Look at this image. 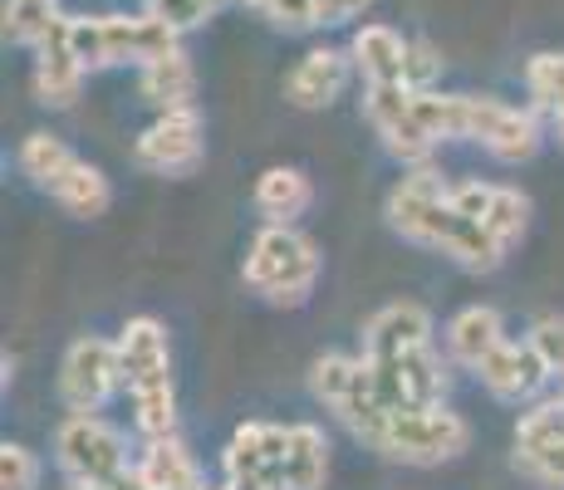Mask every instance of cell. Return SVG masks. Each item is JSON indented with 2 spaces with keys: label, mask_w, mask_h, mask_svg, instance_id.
<instances>
[{
  "label": "cell",
  "mask_w": 564,
  "mask_h": 490,
  "mask_svg": "<svg viewBox=\"0 0 564 490\" xmlns=\"http://www.w3.org/2000/svg\"><path fill=\"white\" fill-rule=\"evenodd\" d=\"M182 30L172 25V20L153 15V10H143V15H74L69 20V45L79 54L84 69H113V64H153L162 54L182 50L177 45Z\"/></svg>",
  "instance_id": "6da1fadb"
},
{
  "label": "cell",
  "mask_w": 564,
  "mask_h": 490,
  "mask_svg": "<svg viewBox=\"0 0 564 490\" xmlns=\"http://www.w3.org/2000/svg\"><path fill=\"white\" fill-rule=\"evenodd\" d=\"M241 275L265 304H275V309H300L314 294V285H319V246H314L310 236H300L295 226L270 221L265 231H256Z\"/></svg>",
  "instance_id": "7a4b0ae2"
},
{
  "label": "cell",
  "mask_w": 564,
  "mask_h": 490,
  "mask_svg": "<svg viewBox=\"0 0 564 490\" xmlns=\"http://www.w3.org/2000/svg\"><path fill=\"white\" fill-rule=\"evenodd\" d=\"M54 451L69 481H94L113 490H143L133 461H128V442L118 427H108L99 412H69L54 432Z\"/></svg>",
  "instance_id": "3957f363"
},
{
  "label": "cell",
  "mask_w": 564,
  "mask_h": 490,
  "mask_svg": "<svg viewBox=\"0 0 564 490\" xmlns=\"http://www.w3.org/2000/svg\"><path fill=\"white\" fill-rule=\"evenodd\" d=\"M471 446V427L466 417L447 407H408L393 412L378 437L373 451L388 456V461H403V466H442L452 456H462Z\"/></svg>",
  "instance_id": "277c9868"
},
{
  "label": "cell",
  "mask_w": 564,
  "mask_h": 490,
  "mask_svg": "<svg viewBox=\"0 0 564 490\" xmlns=\"http://www.w3.org/2000/svg\"><path fill=\"white\" fill-rule=\"evenodd\" d=\"M452 221H457V211H452V187L442 182V172L432 167V162L408 167L403 182L388 192V226L412 246L442 250L452 236Z\"/></svg>",
  "instance_id": "5b68a950"
},
{
  "label": "cell",
  "mask_w": 564,
  "mask_h": 490,
  "mask_svg": "<svg viewBox=\"0 0 564 490\" xmlns=\"http://www.w3.org/2000/svg\"><path fill=\"white\" fill-rule=\"evenodd\" d=\"M128 383L123 373V353H118V339H104V334H84V339L69 344L59 368V392L74 412H99L118 388Z\"/></svg>",
  "instance_id": "8992f818"
},
{
  "label": "cell",
  "mask_w": 564,
  "mask_h": 490,
  "mask_svg": "<svg viewBox=\"0 0 564 490\" xmlns=\"http://www.w3.org/2000/svg\"><path fill=\"white\" fill-rule=\"evenodd\" d=\"M202 152H206V128H202L197 104H192V108H167V113H158L153 123L138 133L133 162L143 172L182 177V172H192L202 162Z\"/></svg>",
  "instance_id": "52a82bcc"
},
{
  "label": "cell",
  "mask_w": 564,
  "mask_h": 490,
  "mask_svg": "<svg viewBox=\"0 0 564 490\" xmlns=\"http://www.w3.org/2000/svg\"><path fill=\"white\" fill-rule=\"evenodd\" d=\"M364 113L373 123V133L383 138V148L393 152L403 167H422L437 148V138L422 128L417 108H412V89L408 84H368L364 94Z\"/></svg>",
  "instance_id": "ba28073f"
},
{
  "label": "cell",
  "mask_w": 564,
  "mask_h": 490,
  "mask_svg": "<svg viewBox=\"0 0 564 490\" xmlns=\"http://www.w3.org/2000/svg\"><path fill=\"white\" fill-rule=\"evenodd\" d=\"M516 466L530 481L564 490V402H535L516 422Z\"/></svg>",
  "instance_id": "9c48e42d"
},
{
  "label": "cell",
  "mask_w": 564,
  "mask_h": 490,
  "mask_svg": "<svg viewBox=\"0 0 564 490\" xmlns=\"http://www.w3.org/2000/svg\"><path fill=\"white\" fill-rule=\"evenodd\" d=\"M466 138L481 143L496 162H530L540 148V128L535 113H520V108L501 104V98H476L466 108Z\"/></svg>",
  "instance_id": "30bf717a"
},
{
  "label": "cell",
  "mask_w": 564,
  "mask_h": 490,
  "mask_svg": "<svg viewBox=\"0 0 564 490\" xmlns=\"http://www.w3.org/2000/svg\"><path fill=\"white\" fill-rule=\"evenodd\" d=\"M285 446H290V427L241 422L221 451L226 481H265V486L285 490Z\"/></svg>",
  "instance_id": "8fae6325"
},
{
  "label": "cell",
  "mask_w": 564,
  "mask_h": 490,
  "mask_svg": "<svg viewBox=\"0 0 564 490\" xmlns=\"http://www.w3.org/2000/svg\"><path fill=\"white\" fill-rule=\"evenodd\" d=\"M40 64H35V94H40V104H50V108H69L74 98H79L84 89V64H79V54H74L69 45V15H59L54 20V30L45 40H40Z\"/></svg>",
  "instance_id": "7c38bea8"
},
{
  "label": "cell",
  "mask_w": 564,
  "mask_h": 490,
  "mask_svg": "<svg viewBox=\"0 0 564 490\" xmlns=\"http://www.w3.org/2000/svg\"><path fill=\"white\" fill-rule=\"evenodd\" d=\"M476 378H481V388L491 392V398H501V402H525V398H535V388L550 378V368H545V358L530 348V339H525V344H511V339H506L491 358H481Z\"/></svg>",
  "instance_id": "4fadbf2b"
},
{
  "label": "cell",
  "mask_w": 564,
  "mask_h": 490,
  "mask_svg": "<svg viewBox=\"0 0 564 490\" xmlns=\"http://www.w3.org/2000/svg\"><path fill=\"white\" fill-rule=\"evenodd\" d=\"M417 344H432V314L412 300L388 304L364 324V358H398Z\"/></svg>",
  "instance_id": "5bb4252c"
},
{
  "label": "cell",
  "mask_w": 564,
  "mask_h": 490,
  "mask_svg": "<svg viewBox=\"0 0 564 490\" xmlns=\"http://www.w3.org/2000/svg\"><path fill=\"white\" fill-rule=\"evenodd\" d=\"M349 54L339 50H310L295 69L285 74V98L295 108H329L349 84Z\"/></svg>",
  "instance_id": "9a60e30c"
},
{
  "label": "cell",
  "mask_w": 564,
  "mask_h": 490,
  "mask_svg": "<svg viewBox=\"0 0 564 490\" xmlns=\"http://www.w3.org/2000/svg\"><path fill=\"white\" fill-rule=\"evenodd\" d=\"M118 353H123V373L128 388L143 383H162L172 378V348H167V329L158 319H128L123 334H118Z\"/></svg>",
  "instance_id": "2e32d148"
},
{
  "label": "cell",
  "mask_w": 564,
  "mask_h": 490,
  "mask_svg": "<svg viewBox=\"0 0 564 490\" xmlns=\"http://www.w3.org/2000/svg\"><path fill=\"white\" fill-rule=\"evenodd\" d=\"M143 442H148L143 456L133 461L143 490H206L197 461H192V451L177 442V432H172V437H143Z\"/></svg>",
  "instance_id": "e0dca14e"
},
{
  "label": "cell",
  "mask_w": 564,
  "mask_h": 490,
  "mask_svg": "<svg viewBox=\"0 0 564 490\" xmlns=\"http://www.w3.org/2000/svg\"><path fill=\"white\" fill-rule=\"evenodd\" d=\"M506 344V319L491 309V304H466L457 319L447 324V353L452 363L462 368H481V358H491L496 348Z\"/></svg>",
  "instance_id": "ac0fdd59"
},
{
  "label": "cell",
  "mask_w": 564,
  "mask_h": 490,
  "mask_svg": "<svg viewBox=\"0 0 564 490\" xmlns=\"http://www.w3.org/2000/svg\"><path fill=\"white\" fill-rule=\"evenodd\" d=\"M349 59L364 74V84H403L408 69V40L393 25H364L349 40Z\"/></svg>",
  "instance_id": "d6986e66"
},
{
  "label": "cell",
  "mask_w": 564,
  "mask_h": 490,
  "mask_svg": "<svg viewBox=\"0 0 564 490\" xmlns=\"http://www.w3.org/2000/svg\"><path fill=\"white\" fill-rule=\"evenodd\" d=\"M138 94H143V104H153L158 113H167V108H192V98H197V69H192V59L182 50H172V54H162V59L143 64Z\"/></svg>",
  "instance_id": "ffe728a7"
},
{
  "label": "cell",
  "mask_w": 564,
  "mask_h": 490,
  "mask_svg": "<svg viewBox=\"0 0 564 490\" xmlns=\"http://www.w3.org/2000/svg\"><path fill=\"white\" fill-rule=\"evenodd\" d=\"M314 202V187L310 177L300 167H265L256 182V211L265 216V221H295V216H305V206Z\"/></svg>",
  "instance_id": "44dd1931"
},
{
  "label": "cell",
  "mask_w": 564,
  "mask_h": 490,
  "mask_svg": "<svg viewBox=\"0 0 564 490\" xmlns=\"http://www.w3.org/2000/svg\"><path fill=\"white\" fill-rule=\"evenodd\" d=\"M329 481V442L314 422H295L285 446V490H319Z\"/></svg>",
  "instance_id": "7402d4cb"
},
{
  "label": "cell",
  "mask_w": 564,
  "mask_h": 490,
  "mask_svg": "<svg viewBox=\"0 0 564 490\" xmlns=\"http://www.w3.org/2000/svg\"><path fill=\"white\" fill-rule=\"evenodd\" d=\"M50 196L64 206L69 216H84V221H94V216L108 211V202H113V187H108V177L94 162L74 157L69 167H64V177L50 187Z\"/></svg>",
  "instance_id": "603a6c76"
},
{
  "label": "cell",
  "mask_w": 564,
  "mask_h": 490,
  "mask_svg": "<svg viewBox=\"0 0 564 490\" xmlns=\"http://www.w3.org/2000/svg\"><path fill=\"white\" fill-rule=\"evenodd\" d=\"M128 398H133V422L143 437H172L177 432V388H172V378L128 388Z\"/></svg>",
  "instance_id": "cb8c5ba5"
},
{
  "label": "cell",
  "mask_w": 564,
  "mask_h": 490,
  "mask_svg": "<svg viewBox=\"0 0 564 490\" xmlns=\"http://www.w3.org/2000/svg\"><path fill=\"white\" fill-rule=\"evenodd\" d=\"M69 162H74V152L64 148V138H54V133H30L25 143H20V167H25V177L45 192L64 177Z\"/></svg>",
  "instance_id": "d4e9b609"
},
{
  "label": "cell",
  "mask_w": 564,
  "mask_h": 490,
  "mask_svg": "<svg viewBox=\"0 0 564 490\" xmlns=\"http://www.w3.org/2000/svg\"><path fill=\"white\" fill-rule=\"evenodd\" d=\"M486 231L496 236L506 250H511L520 236H525V226H530V196L520 192V187H496L491 192V206H486Z\"/></svg>",
  "instance_id": "484cf974"
},
{
  "label": "cell",
  "mask_w": 564,
  "mask_h": 490,
  "mask_svg": "<svg viewBox=\"0 0 564 490\" xmlns=\"http://www.w3.org/2000/svg\"><path fill=\"white\" fill-rule=\"evenodd\" d=\"M59 6L54 0H6V40L10 45H40L54 30Z\"/></svg>",
  "instance_id": "4316f807"
},
{
  "label": "cell",
  "mask_w": 564,
  "mask_h": 490,
  "mask_svg": "<svg viewBox=\"0 0 564 490\" xmlns=\"http://www.w3.org/2000/svg\"><path fill=\"white\" fill-rule=\"evenodd\" d=\"M525 84L540 113H550V123L564 118V54H535L525 64Z\"/></svg>",
  "instance_id": "83f0119b"
},
{
  "label": "cell",
  "mask_w": 564,
  "mask_h": 490,
  "mask_svg": "<svg viewBox=\"0 0 564 490\" xmlns=\"http://www.w3.org/2000/svg\"><path fill=\"white\" fill-rule=\"evenodd\" d=\"M40 476H45V466H40V456L30 446L20 442L0 446V490H40Z\"/></svg>",
  "instance_id": "f1b7e54d"
},
{
  "label": "cell",
  "mask_w": 564,
  "mask_h": 490,
  "mask_svg": "<svg viewBox=\"0 0 564 490\" xmlns=\"http://www.w3.org/2000/svg\"><path fill=\"white\" fill-rule=\"evenodd\" d=\"M525 339H530V348H535L540 358H545L550 378H564V319H560V314H545V319H535Z\"/></svg>",
  "instance_id": "f546056e"
},
{
  "label": "cell",
  "mask_w": 564,
  "mask_h": 490,
  "mask_svg": "<svg viewBox=\"0 0 564 490\" xmlns=\"http://www.w3.org/2000/svg\"><path fill=\"white\" fill-rule=\"evenodd\" d=\"M442 50L432 40H408V69H403V84L408 89H432L442 79Z\"/></svg>",
  "instance_id": "4dcf8cb0"
},
{
  "label": "cell",
  "mask_w": 564,
  "mask_h": 490,
  "mask_svg": "<svg viewBox=\"0 0 564 490\" xmlns=\"http://www.w3.org/2000/svg\"><path fill=\"white\" fill-rule=\"evenodd\" d=\"M153 15L162 20H172L177 30H192V25H202L206 15H216V10L226 6V0H143Z\"/></svg>",
  "instance_id": "1f68e13d"
},
{
  "label": "cell",
  "mask_w": 564,
  "mask_h": 490,
  "mask_svg": "<svg viewBox=\"0 0 564 490\" xmlns=\"http://www.w3.org/2000/svg\"><path fill=\"white\" fill-rule=\"evenodd\" d=\"M491 192L496 187H486V182H457V187H452V206H457L462 216H471V221H481L486 206H491Z\"/></svg>",
  "instance_id": "d6a6232c"
},
{
  "label": "cell",
  "mask_w": 564,
  "mask_h": 490,
  "mask_svg": "<svg viewBox=\"0 0 564 490\" xmlns=\"http://www.w3.org/2000/svg\"><path fill=\"white\" fill-rule=\"evenodd\" d=\"M69 490H113V486H94V481H74Z\"/></svg>",
  "instance_id": "836d02e7"
},
{
  "label": "cell",
  "mask_w": 564,
  "mask_h": 490,
  "mask_svg": "<svg viewBox=\"0 0 564 490\" xmlns=\"http://www.w3.org/2000/svg\"><path fill=\"white\" fill-rule=\"evenodd\" d=\"M550 128H555V143L564 148V118H555V123H550Z\"/></svg>",
  "instance_id": "e575fe53"
},
{
  "label": "cell",
  "mask_w": 564,
  "mask_h": 490,
  "mask_svg": "<svg viewBox=\"0 0 564 490\" xmlns=\"http://www.w3.org/2000/svg\"><path fill=\"white\" fill-rule=\"evenodd\" d=\"M560 402H564V378H560Z\"/></svg>",
  "instance_id": "d590c367"
},
{
  "label": "cell",
  "mask_w": 564,
  "mask_h": 490,
  "mask_svg": "<svg viewBox=\"0 0 564 490\" xmlns=\"http://www.w3.org/2000/svg\"><path fill=\"white\" fill-rule=\"evenodd\" d=\"M216 490H231V486H216Z\"/></svg>",
  "instance_id": "8d00e7d4"
}]
</instances>
